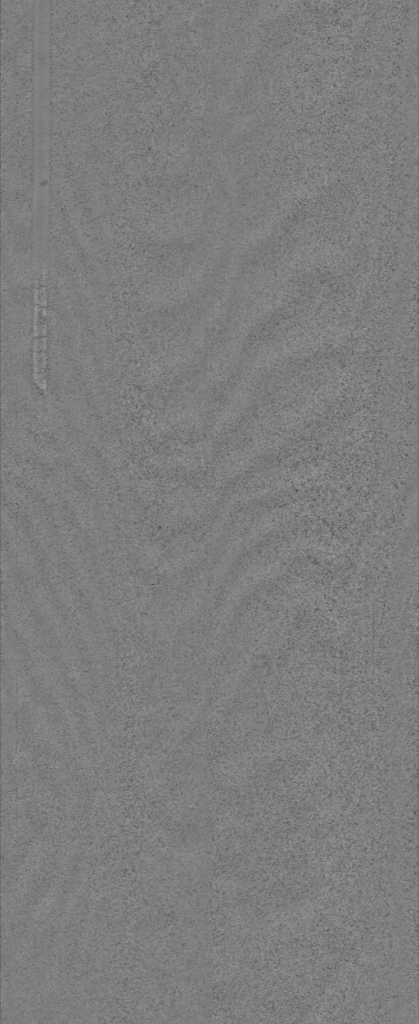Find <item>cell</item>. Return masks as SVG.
<instances>
[{
	"instance_id": "6da1fadb",
	"label": "cell",
	"mask_w": 419,
	"mask_h": 1024,
	"mask_svg": "<svg viewBox=\"0 0 419 1024\" xmlns=\"http://www.w3.org/2000/svg\"><path fill=\"white\" fill-rule=\"evenodd\" d=\"M47 293L45 288V272L40 280L36 281L34 290V315H33V378L39 389L46 391V348H47Z\"/></svg>"
}]
</instances>
